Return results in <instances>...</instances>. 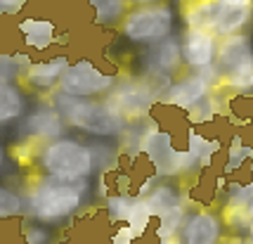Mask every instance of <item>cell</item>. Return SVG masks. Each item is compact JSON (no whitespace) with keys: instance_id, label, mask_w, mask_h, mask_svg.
I'll list each match as a JSON object with an SVG mask.
<instances>
[{"instance_id":"cb8c5ba5","label":"cell","mask_w":253,"mask_h":244,"mask_svg":"<svg viewBox=\"0 0 253 244\" xmlns=\"http://www.w3.org/2000/svg\"><path fill=\"white\" fill-rule=\"evenodd\" d=\"M24 209H26V204H24L22 195L7 185H0V221L17 218L24 213Z\"/></svg>"},{"instance_id":"5b68a950","label":"cell","mask_w":253,"mask_h":244,"mask_svg":"<svg viewBox=\"0 0 253 244\" xmlns=\"http://www.w3.org/2000/svg\"><path fill=\"white\" fill-rule=\"evenodd\" d=\"M104 102L119 119H123L130 126V123L147 121L152 109L161 102V95L142 76H123L104 98Z\"/></svg>"},{"instance_id":"4316f807","label":"cell","mask_w":253,"mask_h":244,"mask_svg":"<svg viewBox=\"0 0 253 244\" xmlns=\"http://www.w3.org/2000/svg\"><path fill=\"white\" fill-rule=\"evenodd\" d=\"M249 156H253V147H249V145H244L239 138L232 143V147L227 149V166L234 171V168L244 166V161L249 159Z\"/></svg>"},{"instance_id":"836d02e7","label":"cell","mask_w":253,"mask_h":244,"mask_svg":"<svg viewBox=\"0 0 253 244\" xmlns=\"http://www.w3.org/2000/svg\"><path fill=\"white\" fill-rule=\"evenodd\" d=\"M249 237H251V244H253V221H251V225H249Z\"/></svg>"},{"instance_id":"30bf717a","label":"cell","mask_w":253,"mask_h":244,"mask_svg":"<svg viewBox=\"0 0 253 244\" xmlns=\"http://www.w3.org/2000/svg\"><path fill=\"white\" fill-rule=\"evenodd\" d=\"M218 38L213 31H199V29H187L182 36V59L185 67L201 71V69L215 67L218 57Z\"/></svg>"},{"instance_id":"7402d4cb","label":"cell","mask_w":253,"mask_h":244,"mask_svg":"<svg viewBox=\"0 0 253 244\" xmlns=\"http://www.w3.org/2000/svg\"><path fill=\"white\" fill-rule=\"evenodd\" d=\"M220 86L237 90V93H253V59L246 62L244 67L220 76Z\"/></svg>"},{"instance_id":"4dcf8cb0","label":"cell","mask_w":253,"mask_h":244,"mask_svg":"<svg viewBox=\"0 0 253 244\" xmlns=\"http://www.w3.org/2000/svg\"><path fill=\"white\" fill-rule=\"evenodd\" d=\"M135 7H142V5H156V2H164V0H128Z\"/></svg>"},{"instance_id":"484cf974","label":"cell","mask_w":253,"mask_h":244,"mask_svg":"<svg viewBox=\"0 0 253 244\" xmlns=\"http://www.w3.org/2000/svg\"><path fill=\"white\" fill-rule=\"evenodd\" d=\"M19 78H24V71L17 62V55L14 52H0V81L14 83Z\"/></svg>"},{"instance_id":"e0dca14e","label":"cell","mask_w":253,"mask_h":244,"mask_svg":"<svg viewBox=\"0 0 253 244\" xmlns=\"http://www.w3.org/2000/svg\"><path fill=\"white\" fill-rule=\"evenodd\" d=\"M24 111H26V98L22 86L0 81V126H10L24 119Z\"/></svg>"},{"instance_id":"ffe728a7","label":"cell","mask_w":253,"mask_h":244,"mask_svg":"<svg viewBox=\"0 0 253 244\" xmlns=\"http://www.w3.org/2000/svg\"><path fill=\"white\" fill-rule=\"evenodd\" d=\"M144 201L149 204L154 218H159L161 213H166V211L175 209V206L182 204V201H180V192H177L175 185H170L168 180H166V183H159V185L144 197Z\"/></svg>"},{"instance_id":"d6986e66","label":"cell","mask_w":253,"mask_h":244,"mask_svg":"<svg viewBox=\"0 0 253 244\" xmlns=\"http://www.w3.org/2000/svg\"><path fill=\"white\" fill-rule=\"evenodd\" d=\"M90 10L95 14V22L102 26H121L128 17V0H88Z\"/></svg>"},{"instance_id":"8992f818","label":"cell","mask_w":253,"mask_h":244,"mask_svg":"<svg viewBox=\"0 0 253 244\" xmlns=\"http://www.w3.org/2000/svg\"><path fill=\"white\" fill-rule=\"evenodd\" d=\"M173 22H175V14L170 10V5L156 2V5L132 7L119 26V31L130 43L152 48V45L166 41L168 36H173Z\"/></svg>"},{"instance_id":"52a82bcc","label":"cell","mask_w":253,"mask_h":244,"mask_svg":"<svg viewBox=\"0 0 253 244\" xmlns=\"http://www.w3.org/2000/svg\"><path fill=\"white\" fill-rule=\"evenodd\" d=\"M116 83H119L116 71H107L92 59H76L64 71L57 90L78 100H99L107 98Z\"/></svg>"},{"instance_id":"9c48e42d","label":"cell","mask_w":253,"mask_h":244,"mask_svg":"<svg viewBox=\"0 0 253 244\" xmlns=\"http://www.w3.org/2000/svg\"><path fill=\"white\" fill-rule=\"evenodd\" d=\"M66 121L52 104H38L19 123V147H43V145L64 138Z\"/></svg>"},{"instance_id":"7c38bea8","label":"cell","mask_w":253,"mask_h":244,"mask_svg":"<svg viewBox=\"0 0 253 244\" xmlns=\"http://www.w3.org/2000/svg\"><path fill=\"white\" fill-rule=\"evenodd\" d=\"M142 71H159V74H168L175 76L185 64L182 59V41H177V36H168L166 41L147 48L142 55Z\"/></svg>"},{"instance_id":"ba28073f","label":"cell","mask_w":253,"mask_h":244,"mask_svg":"<svg viewBox=\"0 0 253 244\" xmlns=\"http://www.w3.org/2000/svg\"><path fill=\"white\" fill-rule=\"evenodd\" d=\"M215 83H220V74L215 67L185 74L177 81H173V86L166 90V95L161 98V104L170 107V109L194 111L201 102L211 98V90Z\"/></svg>"},{"instance_id":"8fae6325","label":"cell","mask_w":253,"mask_h":244,"mask_svg":"<svg viewBox=\"0 0 253 244\" xmlns=\"http://www.w3.org/2000/svg\"><path fill=\"white\" fill-rule=\"evenodd\" d=\"M69 64H71V59L66 55L38 59L24 74V78H22L24 86H29L31 90H38V93H55L59 88V81L64 76V71L69 69Z\"/></svg>"},{"instance_id":"6da1fadb","label":"cell","mask_w":253,"mask_h":244,"mask_svg":"<svg viewBox=\"0 0 253 244\" xmlns=\"http://www.w3.org/2000/svg\"><path fill=\"white\" fill-rule=\"evenodd\" d=\"M90 192L88 180H57L50 176L36 178L26 188V211L36 223L55 225L71 218L83 204Z\"/></svg>"},{"instance_id":"1f68e13d","label":"cell","mask_w":253,"mask_h":244,"mask_svg":"<svg viewBox=\"0 0 253 244\" xmlns=\"http://www.w3.org/2000/svg\"><path fill=\"white\" fill-rule=\"evenodd\" d=\"M5 161H7V152H5V145L0 143V173H2V168H5Z\"/></svg>"},{"instance_id":"5bb4252c","label":"cell","mask_w":253,"mask_h":244,"mask_svg":"<svg viewBox=\"0 0 253 244\" xmlns=\"http://www.w3.org/2000/svg\"><path fill=\"white\" fill-rule=\"evenodd\" d=\"M253 59V41L249 34H234L222 38L218 45V57H215V69L218 74L225 76L234 69L244 67L246 62Z\"/></svg>"},{"instance_id":"603a6c76","label":"cell","mask_w":253,"mask_h":244,"mask_svg":"<svg viewBox=\"0 0 253 244\" xmlns=\"http://www.w3.org/2000/svg\"><path fill=\"white\" fill-rule=\"evenodd\" d=\"M152 218H154V213H152V209H149V204L144 201V197H140V199L135 201V206L130 209V213H128V218H126L123 225H128L132 233L137 235V240H140V237L149 230Z\"/></svg>"},{"instance_id":"44dd1931","label":"cell","mask_w":253,"mask_h":244,"mask_svg":"<svg viewBox=\"0 0 253 244\" xmlns=\"http://www.w3.org/2000/svg\"><path fill=\"white\" fill-rule=\"evenodd\" d=\"M137 199H140V195H126V192H114V195H109V197H107V216H109V221L123 225Z\"/></svg>"},{"instance_id":"f546056e","label":"cell","mask_w":253,"mask_h":244,"mask_svg":"<svg viewBox=\"0 0 253 244\" xmlns=\"http://www.w3.org/2000/svg\"><path fill=\"white\" fill-rule=\"evenodd\" d=\"M137 240V235L132 233L128 225H121L119 230H116V235H114V244H132Z\"/></svg>"},{"instance_id":"83f0119b","label":"cell","mask_w":253,"mask_h":244,"mask_svg":"<svg viewBox=\"0 0 253 244\" xmlns=\"http://www.w3.org/2000/svg\"><path fill=\"white\" fill-rule=\"evenodd\" d=\"M24 242L26 244H55V235L47 225H38L33 223L26 228V235H24Z\"/></svg>"},{"instance_id":"2e32d148","label":"cell","mask_w":253,"mask_h":244,"mask_svg":"<svg viewBox=\"0 0 253 244\" xmlns=\"http://www.w3.org/2000/svg\"><path fill=\"white\" fill-rule=\"evenodd\" d=\"M220 218L211 211H197L192 213L182 230L185 244H215L220 240Z\"/></svg>"},{"instance_id":"e575fe53","label":"cell","mask_w":253,"mask_h":244,"mask_svg":"<svg viewBox=\"0 0 253 244\" xmlns=\"http://www.w3.org/2000/svg\"><path fill=\"white\" fill-rule=\"evenodd\" d=\"M0 242H2V235H0Z\"/></svg>"},{"instance_id":"9a60e30c","label":"cell","mask_w":253,"mask_h":244,"mask_svg":"<svg viewBox=\"0 0 253 244\" xmlns=\"http://www.w3.org/2000/svg\"><path fill=\"white\" fill-rule=\"evenodd\" d=\"M222 7H225V0H185L182 2L185 26L199 29V31H215Z\"/></svg>"},{"instance_id":"d6a6232c","label":"cell","mask_w":253,"mask_h":244,"mask_svg":"<svg viewBox=\"0 0 253 244\" xmlns=\"http://www.w3.org/2000/svg\"><path fill=\"white\" fill-rule=\"evenodd\" d=\"M159 244H185V242H180L177 237H170V240H161Z\"/></svg>"},{"instance_id":"f1b7e54d","label":"cell","mask_w":253,"mask_h":244,"mask_svg":"<svg viewBox=\"0 0 253 244\" xmlns=\"http://www.w3.org/2000/svg\"><path fill=\"white\" fill-rule=\"evenodd\" d=\"M26 0H0V14H17L24 10Z\"/></svg>"},{"instance_id":"3957f363","label":"cell","mask_w":253,"mask_h":244,"mask_svg":"<svg viewBox=\"0 0 253 244\" xmlns=\"http://www.w3.org/2000/svg\"><path fill=\"white\" fill-rule=\"evenodd\" d=\"M38 166L43 176L57 178V180H90L97 171V159L92 147L81 143L76 138H59L43 145L38 149Z\"/></svg>"},{"instance_id":"277c9868","label":"cell","mask_w":253,"mask_h":244,"mask_svg":"<svg viewBox=\"0 0 253 244\" xmlns=\"http://www.w3.org/2000/svg\"><path fill=\"white\" fill-rule=\"evenodd\" d=\"M137 149L149 159L156 178H166L168 180V178L182 176V173H187L189 168L197 166V161L192 159L187 149H177L173 135L168 131H161L154 123H152V128H142Z\"/></svg>"},{"instance_id":"ac0fdd59","label":"cell","mask_w":253,"mask_h":244,"mask_svg":"<svg viewBox=\"0 0 253 244\" xmlns=\"http://www.w3.org/2000/svg\"><path fill=\"white\" fill-rule=\"evenodd\" d=\"M253 17V5H234V2H227L225 0V7L220 12V19L215 24V36H234V34H242L244 26L251 22Z\"/></svg>"},{"instance_id":"d4e9b609","label":"cell","mask_w":253,"mask_h":244,"mask_svg":"<svg viewBox=\"0 0 253 244\" xmlns=\"http://www.w3.org/2000/svg\"><path fill=\"white\" fill-rule=\"evenodd\" d=\"M185 221V206L180 204L175 209L166 211L159 216V225H156V237L159 240H170V237H175V233L180 230V225Z\"/></svg>"},{"instance_id":"4fadbf2b","label":"cell","mask_w":253,"mask_h":244,"mask_svg":"<svg viewBox=\"0 0 253 244\" xmlns=\"http://www.w3.org/2000/svg\"><path fill=\"white\" fill-rule=\"evenodd\" d=\"M17 31H19V38L29 52H47L59 41L57 24L52 19H45V17H24L17 24Z\"/></svg>"},{"instance_id":"7a4b0ae2","label":"cell","mask_w":253,"mask_h":244,"mask_svg":"<svg viewBox=\"0 0 253 244\" xmlns=\"http://www.w3.org/2000/svg\"><path fill=\"white\" fill-rule=\"evenodd\" d=\"M50 104L55 107L69 128H76L90 138H119L128 131V123L119 119L104 100H78L64 93H50Z\"/></svg>"}]
</instances>
